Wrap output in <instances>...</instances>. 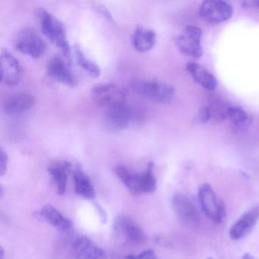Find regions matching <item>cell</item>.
Listing matches in <instances>:
<instances>
[{
	"label": "cell",
	"instance_id": "cell-1",
	"mask_svg": "<svg viewBox=\"0 0 259 259\" xmlns=\"http://www.w3.org/2000/svg\"><path fill=\"white\" fill-rule=\"evenodd\" d=\"M37 18L43 34L60 50L68 64L72 63V51L68 41L66 28L52 13L43 8L37 9Z\"/></svg>",
	"mask_w": 259,
	"mask_h": 259
},
{
	"label": "cell",
	"instance_id": "cell-2",
	"mask_svg": "<svg viewBox=\"0 0 259 259\" xmlns=\"http://www.w3.org/2000/svg\"><path fill=\"white\" fill-rule=\"evenodd\" d=\"M115 174L122 183L135 195L154 192L157 187V180L154 174V164L148 163L144 172H133L122 165L116 166Z\"/></svg>",
	"mask_w": 259,
	"mask_h": 259
},
{
	"label": "cell",
	"instance_id": "cell-3",
	"mask_svg": "<svg viewBox=\"0 0 259 259\" xmlns=\"http://www.w3.org/2000/svg\"><path fill=\"white\" fill-rule=\"evenodd\" d=\"M131 86L141 96L160 104L170 102L175 92L174 88L169 84L152 80H134Z\"/></svg>",
	"mask_w": 259,
	"mask_h": 259
},
{
	"label": "cell",
	"instance_id": "cell-4",
	"mask_svg": "<svg viewBox=\"0 0 259 259\" xmlns=\"http://www.w3.org/2000/svg\"><path fill=\"white\" fill-rule=\"evenodd\" d=\"M198 200L203 212L215 224H221L227 211L222 199L218 198L210 185L204 184L198 191Z\"/></svg>",
	"mask_w": 259,
	"mask_h": 259
},
{
	"label": "cell",
	"instance_id": "cell-5",
	"mask_svg": "<svg viewBox=\"0 0 259 259\" xmlns=\"http://www.w3.org/2000/svg\"><path fill=\"white\" fill-rule=\"evenodd\" d=\"M92 97L98 105L107 108L126 103L127 92L116 83H100L92 89Z\"/></svg>",
	"mask_w": 259,
	"mask_h": 259
},
{
	"label": "cell",
	"instance_id": "cell-6",
	"mask_svg": "<svg viewBox=\"0 0 259 259\" xmlns=\"http://www.w3.org/2000/svg\"><path fill=\"white\" fill-rule=\"evenodd\" d=\"M15 46L18 51L32 58H39L46 51V44L40 34L33 28L21 30L15 39Z\"/></svg>",
	"mask_w": 259,
	"mask_h": 259
},
{
	"label": "cell",
	"instance_id": "cell-7",
	"mask_svg": "<svg viewBox=\"0 0 259 259\" xmlns=\"http://www.w3.org/2000/svg\"><path fill=\"white\" fill-rule=\"evenodd\" d=\"M202 31L196 26H188L180 35L176 37L177 48L185 55L194 59L202 57L201 41Z\"/></svg>",
	"mask_w": 259,
	"mask_h": 259
},
{
	"label": "cell",
	"instance_id": "cell-8",
	"mask_svg": "<svg viewBox=\"0 0 259 259\" xmlns=\"http://www.w3.org/2000/svg\"><path fill=\"white\" fill-rule=\"evenodd\" d=\"M199 14L207 23L220 24L231 19L233 9L230 4L224 1L207 0L201 4Z\"/></svg>",
	"mask_w": 259,
	"mask_h": 259
},
{
	"label": "cell",
	"instance_id": "cell-9",
	"mask_svg": "<svg viewBox=\"0 0 259 259\" xmlns=\"http://www.w3.org/2000/svg\"><path fill=\"white\" fill-rule=\"evenodd\" d=\"M172 208L182 222L190 227L198 225L200 221L199 213L195 203L189 197L181 192H177L172 196Z\"/></svg>",
	"mask_w": 259,
	"mask_h": 259
},
{
	"label": "cell",
	"instance_id": "cell-10",
	"mask_svg": "<svg viewBox=\"0 0 259 259\" xmlns=\"http://www.w3.org/2000/svg\"><path fill=\"white\" fill-rule=\"evenodd\" d=\"M131 117V110L126 103L111 106L106 108L104 125L110 132L122 131L128 126Z\"/></svg>",
	"mask_w": 259,
	"mask_h": 259
},
{
	"label": "cell",
	"instance_id": "cell-11",
	"mask_svg": "<svg viewBox=\"0 0 259 259\" xmlns=\"http://www.w3.org/2000/svg\"><path fill=\"white\" fill-rule=\"evenodd\" d=\"M22 67L19 60L7 50L1 52V81L10 87L16 86L22 78Z\"/></svg>",
	"mask_w": 259,
	"mask_h": 259
},
{
	"label": "cell",
	"instance_id": "cell-12",
	"mask_svg": "<svg viewBox=\"0 0 259 259\" xmlns=\"http://www.w3.org/2000/svg\"><path fill=\"white\" fill-rule=\"evenodd\" d=\"M116 231L131 245H141L146 240V234L140 226L128 216H119L116 221Z\"/></svg>",
	"mask_w": 259,
	"mask_h": 259
},
{
	"label": "cell",
	"instance_id": "cell-13",
	"mask_svg": "<svg viewBox=\"0 0 259 259\" xmlns=\"http://www.w3.org/2000/svg\"><path fill=\"white\" fill-rule=\"evenodd\" d=\"M259 220V205L243 213L230 227L229 235L233 240H239L252 231Z\"/></svg>",
	"mask_w": 259,
	"mask_h": 259
},
{
	"label": "cell",
	"instance_id": "cell-14",
	"mask_svg": "<svg viewBox=\"0 0 259 259\" xmlns=\"http://www.w3.org/2000/svg\"><path fill=\"white\" fill-rule=\"evenodd\" d=\"M69 66L66 60L59 57H54L48 62L47 72L48 75L55 81L69 87H75L77 84V79Z\"/></svg>",
	"mask_w": 259,
	"mask_h": 259
},
{
	"label": "cell",
	"instance_id": "cell-15",
	"mask_svg": "<svg viewBox=\"0 0 259 259\" xmlns=\"http://www.w3.org/2000/svg\"><path fill=\"white\" fill-rule=\"evenodd\" d=\"M72 252L73 259H104L106 257L103 248L86 236H79L73 241Z\"/></svg>",
	"mask_w": 259,
	"mask_h": 259
},
{
	"label": "cell",
	"instance_id": "cell-16",
	"mask_svg": "<svg viewBox=\"0 0 259 259\" xmlns=\"http://www.w3.org/2000/svg\"><path fill=\"white\" fill-rule=\"evenodd\" d=\"M35 104V98L29 93H19L9 97L3 105L4 113L17 115L28 111Z\"/></svg>",
	"mask_w": 259,
	"mask_h": 259
},
{
	"label": "cell",
	"instance_id": "cell-17",
	"mask_svg": "<svg viewBox=\"0 0 259 259\" xmlns=\"http://www.w3.org/2000/svg\"><path fill=\"white\" fill-rule=\"evenodd\" d=\"M70 168V163L67 161L54 162L48 166V172L51 175L53 183L59 195H63L66 192L68 174Z\"/></svg>",
	"mask_w": 259,
	"mask_h": 259
},
{
	"label": "cell",
	"instance_id": "cell-18",
	"mask_svg": "<svg viewBox=\"0 0 259 259\" xmlns=\"http://www.w3.org/2000/svg\"><path fill=\"white\" fill-rule=\"evenodd\" d=\"M157 41V34L152 29L138 27L132 36L133 48L140 53L151 51Z\"/></svg>",
	"mask_w": 259,
	"mask_h": 259
},
{
	"label": "cell",
	"instance_id": "cell-19",
	"mask_svg": "<svg viewBox=\"0 0 259 259\" xmlns=\"http://www.w3.org/2000/svg\"><path fill=\"white\" fill-rule=\"evenodd\" d=\"M39 214L47 222L60 231H69L72 229V221L51 204L44 206Z\"/></svg>",
	"mask_w": 259,
	"mask_h": 259
},
{
	"label": "cell",
	"instance_id": "cell-20",
	"mask_svg": "<svg viewBox=\"0 0 259 259\" xmlns=\"http://www.w3.org/2000/svg\"><path fill=\"white\" fill-rule=\"evenodd\" d=\"M186 69L194 81L201 87L208 91L216 89L218 85L216 78L201 65L192 62L186 64Z\"/></svg>",
	"mask_w": 259,
	"mask_h": 259
},
{
	"label": "cell",
	"instance_id": "cell-21",
	"mask_svg": "<svg viewBox=\"0 0 259 259\" xmlns=\"http://www.w3.org/2000/svg\"><path fill=\"white\" fill-rule=\"evenodd\" d=\"M75 191L78 195L92 199L95 197V191L90 177L81 169H76L73 174Z\"/></svg>",
	"mask_w": 259,
	"mask_h": 259
},
{
	"label": "cell",
	"instance_id": "cell-22",
	"mask_svg": "<svg viewBox=\"0 0 259 259\" xmlns=\"http://www.w3.org/2000/svg\"><path fill=\"white\" fill-rule=\"evenodd\" d=\"M227 119L236 128L245 130L252 123L253 118L245 110L239 107H229L227 108Z\"/></svg>",
	"mask_w": 259,
	"mask_h": 259
},
{
	"label": "cell",
	"instance_id": "cell-23",
	"mask_svg": "<svg viewBox=\"0 0 259 259\" xmlns=\"http://www.w3.org/2000/svg\"><path fill=\"white\" fill-rule=\"evenodd\" d=\"M74 53L78 64L91 76L96 78L101 75V71L99 66L88 57L78 45L74 46Z\"/></svg>",
	"mask_w": 259,
	"mask_h": 259
},
{
	"label": "cell",
	"instance_id": "cell-24",
	"mask_svg": "<svg viewBox=\"0 0 259 259\" xmlns=\"http://www.w3.org/2000/svg\"><path fill=\"white\" fill-rule=\"evenodd\" d=\"M125 259H158L153 250L148 249L142 251L140 254H131L127 256Z\"/></svg>",
	"mask_w": 259,
	"mask_h": 259
},
{
	"label": "cell",
	"instance_id": "cell-25",
	"mask_svg": "<svg viewBox=\"0 0 259 259\" xmlns=\"http://www.w3.org/2000/svg\"><path fill=\"white\" fill-rule=\"evenodd\" d=\"M0 152V175L3 177L5 175L8 169L9 157L7 153L3 148H1Z\"/></svg>",
	"mask_w": 259,
	"mask_h": 259
},
{
	"label": "cell",
	"instance_id": "cell-26",
	"mask_svg": "<svg viewBox=\"0 0 259 259\" xmlns=\"http://www.w3.org/2000/svg\"><path fill=\"white\" fill-rule=\"evenodd\" d=\"M212 118L211 111L210 107H204L200 110L198 115V119L201 123H205L208 122Z\"/></svg>",
	"mask_w": 259,
	"mask_h": 259
},
{
	"label": "cell",
	"instance_id": "cell-27",
	"mask_svg": "<svg viewBox=\"0 0 259 259\" xmlns=\"http://www.w3.org/2000/svg\"><path fill=\"white\" fill-rule=\"evenodd\" d=\"M96 8L97 10H98V12H100V13H101V14L104 16V17L107 18V19H109V20H113V17H112L111 14H110V13L108 11V10L104 7V6L98 5V7H96Z\"/></svg>",
	"mask_w": 259,
	"mask_h": 259
},
{
	"label": "cell",
	"instance_id": "cell-28",
	"mask_svg": "<svg viewBox=\"0 0 259 259\" xmlns=\"http://www.w3.org/2000/svg\"><path fill=\"white\" fill-rule=\"evenodd\" d=\"M242 259H257L254 257V256L251 255L249 253H245L242 256Z\"/></svg>",
	"mask_w": 259,
	"mask_h": 259
},
{
	"label": "cell",
	"instance_id": "cell-29",
	"mask_svg": "<svg viewBox=\"0 0 259 259\" xmlns=\"http://www.w3.org/2000/svg\"><path fill=\"white\" fill-rule=\"evenodd\" d=\"M0 254H1V257H0V259H4V257H5V256H4V254H5V253H4V248H1V251H0Z\"/></svg>",
	"mask_w": 259,
	"mask_h": 259
},
{
	"label": "cell",
	"instance_id": "cell-30",
	"mask_svg": "<svg viewBox=\"0 0 259 259\" xmlns=\"http://www.w3.org/2000/svg\"><path fill=\"white\" fill-rule=\"evenodd\" d=\"M256 4H257V7H259V2H257Z\"/></svg>",
	"mask_w": 259,
	"mask_h": 259
},
{
	"label": "cell",
	"instance_id": "cell-31",
	"mask_svg": "<svg viewBox=\"0 0 259 259\" xmlns=\"http://www.w3.org/2000/svg\"><path fill=\"white\" fill-rule=\"evenodd\" d=\"M208 259H213V258H212V257H209Z\"/></svg>",
	"mask_w": 259,
	"mask_h": 259
}]
</instances>
